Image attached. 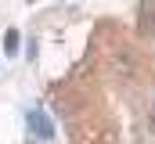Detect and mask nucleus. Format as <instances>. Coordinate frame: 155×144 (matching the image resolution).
Listing matches in <instances>:
<instances>
[{"label": "nucleus", "mask_w": 155, "mask_h": 144, "mask_svg": "<svg viewBox=\"0 0 155 144\" xmlns=\"http://www.w3.org/2000/svg\"><path fill=\"white\" fill-rule=\"evenodd\" d=\"M25 126L36 133L40 141H54V123H51L40 108H29V112H25Z\"/></svg>", "instance_id": "nucleus-1"}, {"label": "nucleus", "mask_w": 155, "mask_h": 144, "mask_svg": "<svg viewBox=\"0 0 155 144\" xmlns=\"http://www.w3.org/2000/svg\"><path fill=\"white\" fill-rule=\"evenodd\" d=\"M18 43H22V33L11 25V29L4 33V54H7V58H15V54H18Z\"/></svg>", "instance_id": "nucleus-2"}]
</instances>
